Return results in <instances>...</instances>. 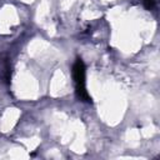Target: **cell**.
Returning a JSON list of instances; mask_svg holds the SVG:
<instances>
[{
	"instance_id": "cell-1",
	"label": "cell",
	"mask_w": 160,
	"mask_h": 160,
	"mask_svg": "<svg viewBox=\"0 0 160 160\" xmlns=\"http://www.w3.org/2000/svg\"><path fill=\"white\" fill-rule=\"evenodd\" d=\"M72 79L75 82V91H76V96L85 102H90L91 98L86 90V69H85V64L84 61L78 58L72 65Z\"/></svg>"
},
{
	"instance_id": "cell-2",
	"label": "cell",
	"mask_w": 160,
	"mask_h": 160,
	"mask_svg": "<svg viewBox=\"0 0 160 160\" xmlns=\"http://www.w3.org/2000/svg\"><path fill=\"white\" fill-rule=\"evenodd\" d=\"M141 1L146 10H152L156 6V0H141Z\"/></svg>"
}]
</instances>
